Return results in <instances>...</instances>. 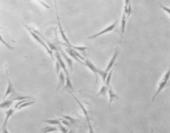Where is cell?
<instances>
[{
    "label": "cell",
    "instance_id": "cell-1",
    "mask_svg": "<svg viewBox=\"0 0 170 133\" xmlns=\"http://www.w3.org/2000/svg\"><path fill=\"white\" fill-rule=\"evenodd\" d=\"M170 79V68H169L168 70H167V72L166 73L164 76L162 80H161L160 82L159 83V86L157 88V90L156 91L155 93L154 94L153 96L152 97V101H154L156 97L159 95L162 91L164 89L167 87L168 85H169L168 81Z\"/></svg>",
    "mask_w": 170,
    "mask_h": 133
},
{
    "label": "cell",
    "instance_id": "cell-2",
    "mask_svg": "<svg viewBox=\"0 0 170 133\" xmlns=\"http://www.w3.org/2000/svg\"><path fill=\"white\" fill-rule=\"evenodd\" d=\"M23 24H24V25L25 26V27L26 28V29L29 31L30 34L33 36V37L34 38V40H36V41H38V43H40L42 46H44V47L46 48V51H48V53L51 55V57L52 58V59L54 60V56H53L52 50H51V49H50V48H49L48 46L45 43H44V41L43 38H41V36H39V35H38V33H34V31H33V30H31V28H30V26H28L25 25L24 23H23Z\"/></svg>",
    "mask_w": 170,
    "mask_h": 133
},
{
    "label": "cell",
    "instance_id": "cell-3",
    "mask_svg": "<svg viewBox=\"0 0 170 133\" xmlns=\"http://www.w3.org/2000/svg\"><path fill=\"white\" fill-rule=\"evenodd\" d=\"M66 51L69 55L71 57H72L74 60L77 61V62L80 63L81 64H84V63L82 62L81 60H85V58L84 57L80 55V53H77L76 51V49H74L73 48H70L69 46H67V48H66Z\"/></svg>",
    "mask_w": 170,
    "mask_h": 133
},
{
    "label": "cell",
    "instance_id": "cell-4",
    "mask_svg": "<svg viewBox=\"0 0 170 133\" xmlns=\"http://www.w3.org/2000/svg\"><path fill=\"white\" fill-rule=\"evenodd\" d=\"M119 21H116L114 23H112V25H110L109 26L107 27L106 28H105L104 30H102L101 31L99 32V33H96L94 35H93L92 36H90L88 38L89 39H91V40H93L95 39L96 38H98L99 36H101V35H104L106 33H108V32H110V31H112L113 30H114V28H116L117 26V24L118 23Z\"/></svg>",
    "mask_w": 170,
    "mask_h": 133
},
{
    "label": "cell",
    "instance_id": "cell-5",
    "mask_svg": "<svg viewBox=\"0 0 170 133\" xmlns=\"http://www.w3.org/2000/svg\"><path fill=\"white\" fill-rule=\"evenodd\" d=\"M74 96V98L75 99L76 101L77 102V103L79 104V106H80V108L81 109L82 111V112L84 113V115H85V117H86V119L87 121L88 122V124H89V132L90 133H93V131L92 130V128L91 125V123H90V119H89V113H88V112L87 111L86 109H85V107L84 106V105L82 104L81 102H80L79 99H77L76 97H75Z\"/></svg>",
    "mask_w": 170,
    "mask_h": 133
},
{
    "label": "cell",
    "instance_id": "cell-6",
    "mask_svg": "<svg viewBox=\"0 0 170 133\" xmlns=\"http://www.w3.org/2000/svg\"><path fill=\"white\" fill-rule=\"evenodd\" d=\"M14 113H15V109L13 108L9 109L8 110H7V111L6 112V118H5V121L4 122L3 126H2V128H1V130H2V132L3 133H8V130L7 129L8 122L10 118V117L13 115Z\"/></svg>",
    "mask_w": 170,
    "mask_h": 133
},
{
    "label": "cell",
    "instance_id": "cell-7",
    "mask_svg": "<svg viewBox=\"0 0 170 133\" xmlns=\"http://www.w3.org/2000/svg\"><path fill=\"white\" fill-rule=\"evenodd\" d=\"M33 98L28 96L24 95L21 94L19 93L16 92V91L13 92L12 93L10 94V96L9 97V99H10L11 100L14 101H20L23 99H32Z\"/></svg>",
    "mask_w": 170,
    "mask_h": 133
},
{
    "label": "cell",
    "instance_id": "cell-8",
    "mask_svg": "<svg viewBox=\"0 0 170 133\" xmlns=\"http://www.w3.org/2000/svg\"><path fill=\"white\" fill-rule=\"evenodd\" d=\"M85 61H84V65L86 66L87 68H89L93 72V73L95 75V77H96V84L97 83L98 81V76H97V74H98V71L99 69L98 68H97L96 66L93 64V63L91 62L90 60H89L88 59H85Z\"/></svg>",
    "mask_w": 170,
    "mask_h": 133
},
{
    "label": "cell",
    "instance_id": "cell-9",
    "mask_svg": "<svg viewBox=\"0 0 170 133\" xmlns=\"http://www.w3.org/2000/svg\"><path fill=\"white\" fill-rule=\"evenodd\" d=\"M54 55H55V56H56V60L59 62V63L61 64L62 70L64 71V73L66 74V76H70L69 75V73L68 69H67L66 65L65 64V63H64L62 58L61 57V53H59V51H58V50H56Z\"/></svg>",
    "mask_w": 170,
    "mask_h": 133
},
{
    "label": "cell",
    "instance_id": "cell-10",
    "mask_svg": "<svg viewBox=\"0 0 170 133\" xmlns=\"http://www.w3.org/2000/svg\"><path fill=\"white\" fill-rule=\"evenodd\" d=\"M66 83V75L64 71L62 70H61L59 74V82H58V85H57L56 91H59V89H61V87H64Z\"/></svg>",
    "mask_w": 170,
    "mask_h": 133
},
{
    "label": "cell",
    "instance_id": "cell-11",
    "mask_svg": "<svg viewBox=\"0 0 170 133\" xmlns=\"http://www.w3.org/2000/svg\"><path fill=\"white\" fill-rule=\"evenodd\" d=\"M64 90L66 91L69 93L74 92V89L72 84L70 76H66V83L63 87Z\"/></svg>",
    "mask_w": 170,
    "mask_h": 133
},
{
    "label": "cell",
    "instance_id": "cell-12",
    "mask_svg": "<svg viewBox=\"0 0 170 133\" xmlns=\"http://www.w3.org/2000/svg\"><path fill=\"white\" fill-rule=\"evenodd\" d=\"M108 94L109 96V105L115 101L118 100L120 98L117 94L115 92L111 85L108 88Z\"/></svg>",
    "mask_w": 170,
    "mask_h": 133
},
{
    "label": "cell",
    "instance_id": "cell-13",
    "mask_svg": "<svg viewBox=\"0 0 170 133\" xmlns=\"http://www.w3.org/2000/svg\"><path fill=\"white\" fill-rule=\"evenodd\" d=\"M127 15H126V12L124 11V12L123 13L122 17V20H121V39L122 38L123 36L124 35L125 32V28H126V23H127Z\"/></svg>",
    "mask_w": 170,
    "mask_h": 133
},
{
    "label": "cell",
    "instance_id": "cell-14",
    "mask_svg": "<svg viewBox=\"0 0 170 133\" xmlns=\"http://www.w3.org/2000/svg\"><path fill=\"white\" fill-rule=\"evenodd\" d=\"M59 52L61 54L62 57H64V59H65V61L67 63L68 67L70 69V71L72 70V68H73V61H72V59H70V58L67 56V54L64 52V50L61 48H59Z\"/></svg>",
    "mask_w": 170,
    "mask_h": 133
},
{
    "label": "cell",
    "instance_id": "cell-15",
    "mask_svg": "<svg viewBox=\"0 0 170 133\" xmlns=\"http://www.w3.org/2000/svg\"><path fill=\"white\" fill-rule=\"evenodd\" d=\"M6 71H7V80H8V88H7L6 93H5L4 97L3 100H5V99H6V97H8L9 95H10L13 92H14L15 91L13 85L12 84L10 78H9L8 71H7V70H6Z\"/></svg>",
    "mask_w": 170,
    "mask_h": 133
},
{
    "label": "cell",
    "instance_id": "cell-16",
    "mask_svg": "<svg viewBox=\"0 0 170 133\" xmlns=\"http://www.w3.org/2000/svg\"><path fill=\"white\" fill-rule=\"evenodd\" d=\"M118 54H119V51H118V50H116L115 51L113 56L112 57L111 59H110L109 63L108 65L107 66L106 68L105 69V70L107 72H109L113 68V65H114L115 62L117 58L118 57Z\"/></svg>",
    "mask_w": 170,
    "mask_h": 133
},
{
    "label": "cell",
    "instance_id": "cell-17",
    "mask_svg": "<svg viewBox=\"0 0 170 133\" xmlns=\"http://www.w3.org/2000/svg\"><path fill=\"white\" fill-rule=\"evenodd\" d=\"M108 88L106 84H104L101 88L100 89V91H99L97 94V96H103L105 98H107V95L108 93Z\"/></svg>",
    "mask_w": 170,
    "mask_h": 133
},
{
    "label": "cell",
    "instance_id": "cell-18",
    "mask_svg": "<svg viewBox=\"0 0 170 133\" xmlns=\"http://www.w3.org/2000/svg\"><path fill=\"white\" fill-rule=\"evenodd\" d=\"M14 101L8 99L7 100H3V102L1 103L0 105L1 108H10L12 105H13Z\"/></svg>",
    "mask_w": 170,
    "mask_h": 133
},
{
    "label": "cell",
    "instance_id": "cell-19",
    "mask_svg": "<svg viewBox=\"0 0 170 133\" xmlns=\"http://www.w3.org/2000/svg\"><path fill=\"white\" fill-rule=\"evenodd\" d=\"M58 129L56 128V127L50 126H48L44 127L41 130V132L42 133H49V132H53L57 131Z\"/></svg>",
    "mask_w": 170,
    "mask_h": 133
},
{
    "label": "cell",
    "instance_id": "cell-20",
    "mask_svg": "<svg viewBox=\"0 0 170 133\" xmlns=\"http://www.w3.org/2000/svg\"><path fill=\"white\" fill-rule=\"evenodd\" d=\"M44 123L49 124V125H59L61 124V122L59 120L57 119H46L44 121Z\"/></svg>",
    "mask_w": 170,
    "mask_h": 133
},
{
    "label": "cell",
    "instance_id": "cell-21",
    "mask_svg": "<svg viewBox=\"0 0 170 133\" xmlns=\"http://www.w3.org/2000/svg\"><path fill=\"white\" fill-rule=\"evenodd\" d=\"M113 69H114V68H112L109 71L108 75H107L106 79V81H105V82L104 83V84H106L108 87H109L110 86V82H111V78H112V75Z\"/></svg>",
    "mask_w": 170,
    "mask_h": 133
},
{
    "label": "cell",
    "instance_id": "cell-22",
    "mask_svg": "<svg viewBox=\"0 0 170 133\" xmlns=\"http://www.w3.org/2000/svg\"><path fill=\"white\" fill-rule=\"evenodd\" d=\"M108 73H109V72H107L105 70H102L101 69H99L98 74H99V75L101 76L102 79L104 83L105 81H106L107 77V75H108Z\"/></svg>",
    "mask_w": 170,
    "mask_h": 133
},
{
    "label": "cell",
    "instance_id": "cell-23",
    "mask_svg": "<svg viewBox=\"0 0 170 133\" xmlns=\"http://www.w3.org/2000/svg\"><path fill=\"white\" fill-rule=\"evenodd\" d=\"M34 102H35L34 100L31 101H26V102H24V103L22 104L21 105H20V106H19L18 108V110H20V109H21L25 108V107L30 106L31 105H33V104H34Z\"/></svg>",
    "mask_w": 170,
    "mask_h": 133
},
{
    "label": "cell",
    "instance_id": "cell-24",
    "mask_svg": "<svg viewBox=\"0 0 170 133\" xmlns=\"http://www.w3.org/2000/svg\"><path fill=\"white\" fill-rule=\"evenodd\" d=\"M33 100H35L34 99H23V100H21L19 101L18 102H17L15 105V109H18L19 106H20V105H21L22 104L24 103V102H26V101H31Z\"/></svg>",
    "mask_w": 170,
    "mask_h": 133
},
{
    "label": "cell",
    "instance_id": "cell-25",
    "mask_svg": "<svg viewBox=\"0 0 170 133\" xmlns=\"http://www.w3.org/2000/svg\"><path fill=\"white\" fill-rule=\"evenodd\" d=\"M61 117H62L63 118L66 119V120L69 121L71 124H74V122H75L77 121L76 119L72 118V117H71V116H68V115H62Z\"/></svg>",
    "mask_w": 170,
    "mask_h": 133
},
{
    "label": "cell",
    "instance_id": "cell-26",
    "mask_svg": "<svg viewBox=\"0 0 170 133\" xmlns=\"http://www.w3.org/2000/svg\"><path fill=\"white\" fill-rule=\"evenodd\" d=\"M61 64L59 63V62L58 61H56V72L57 73V74L59 75V74L60 71L61 70Z\"/></svg>",
    "mask_w": 170,
    "mask_h": 133
},
{
    "label": "cell",
    "instance_id": "cell-27",
    "mask_svg": "<svg viewBox=\"0 0 170 133\" xmlns=\"http://www.w3.org/2000/svg\"><path fill=\"white\" fill-rule=\"evenodd\" d=\"M35 1H36L37 2H38V3L39 4H41V5H42L43 6L45 7L46 9H49V8H50V7H49V5H48V4H46L45 2L43 1L42 0H35Z\"/></svg>",
    "mask_w": 170,
    "mask_h": 133
},
{
    "label": "cell",
    "instance_id": "cell-28",
    "mask_svg": "<svg viewBox=\"0 0 170 133\" xmlns=\"http://www.w3.org/2000/svg\"><path fill=\"white\" fill-rule=\"evenodd\" d=\"M58 126H59V130H61V132H62L63 133H67L68 132V130L66 129V128L64 127V126H63L61 124H59Z\"/></svg>",
    "mask_w": 170,
    "mask_h": 133
},
{
    "label": "cell",
    "instance_id": "cell-29",
    "mask_svg": "<svg viewBox=\"0 0 170 133\" xmlns=\"http://www.w3.org/2000/svg\"><path fill=\"white\" fill-rule=\"evenodd\" d=\"M160 6L161 8L163 9V10H164L165 12H167V13L169 15H170V8H168V7H166L164 5H161L160 4Z\"/></svg>",
    "mask_w": 170,
    "mask_h": 133
},
{
    "label": "cell",
    "instance_id": "cell-30",
    "mask_svg": "<svg viewBox=\"0 0 170 133\" xmlns=\"http://www.w3.org/2000/svg\"><path fill=\"white\" fill-rule=\"evenodd\" d=\"M1 41H2V43H3L4 44H5V46H7V48H8L9 49H11V50H13V49H14V48H13L12 46H10V45H9L7 43L5 42V41L3 40V39L2 36H1Z\"/></svg>",
    "mask_w": 170,
    "mask_h": 133
},
{
    "label": "cell",
    "instance_id": "cell-31",
    "mask_svg": "<svg viewBox=\"0 0 170 133\" xmlns=\"http://www.w3.org/2000/svg\"><path fill=\"white\" fill-rule=\"evenodd\" d=\"M60 120L61 121L62 123L64 124V125H66V126L70 125V123H71L70 122L68 121V120H66V119L64 118L62 119H60Z\"/></svg>",
    "mask_w": 170,
    "mask_h": 133
},
{
    "label": "cell",
    "instance_id": "cell-32",
    "mask_svg": "<svg viewBox=\"0 0 170 133\" xmlns=\"http://www.w3.org/2000/svg\"><path fill=\"white\" fill-rule=\"evenodd\" d=\"M131 0H125V10L127 9L128 6L130 2H131Z\"/></svg>",
    "mask_w": 170,
    "mask_h": 133
}]
</instances>
